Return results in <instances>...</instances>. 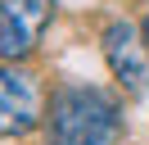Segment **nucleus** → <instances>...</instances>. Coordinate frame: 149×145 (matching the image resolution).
<instances>
[{"instance_id":"obj_4","label":"nucleus","mask_w":149,"mask_h":145,"mask_svg":"<svg viewBox=\"0 0 149 145\" xmlns=\"http://www.w3.org/2000/svg\"><path fill=\"white\" fill-rule=\"evenodd\" d=\"M149 45L136 41V23L127 18H113L104 27V59H109L113 77L127 86V95H145L149 91Z\"/></svg>"},{"instance_id":"obj_1","label":"nucleus","mask_w":149,"mask_h":145,"mask_svg":"<svg viewBox=\"0 0 149 145\" xmlns=\"http://www.w3.org/2000/svg\"><path fill=\"white\" fill-rule=\"evenodd\" d=\"M50 145H118L122 104L100 86H59L45 118Z\"/></svg>"},{"instance_id":"obj_2","label":"nucleus","mask_w":149,"mask_h":145,"mask_svg":"<svg viewBox=\"0 0 149 145\" xmlns=\"http://www.w3.org/2000/svg\"><path fill=\"white\" fill-rule=\"evenodd\" d=\"M50 23H54V0H0V59H27Z\"/></svg>"},{"instance_id":"obj_3","label":"nucleus","mask_w":149,"mask_h":145,"mask_svg":"<svg viewBox=\"0 0 149 145\" xmlns=\"http://www.w3.org/2000/svg\"><path fill=\"white\" fill-rule=\"evenodd\" d=\"M45 118L41 82L18 63H0V136H27Z\"/></svg>"},{"instance_id":"obj_5","label":"nucleus","mask_w":149,"mask_h":145,"mask_svg":"<svg viewBox=\"0 0 149 145\" xmlns=\"http://www.w3.org/2000/svg\"><path fill=\"white\" fill-rule=\"evenodd\" d=\"M140 36H145V45H149V18H145V23H140Z\"/></svg>"}]
</instances>
